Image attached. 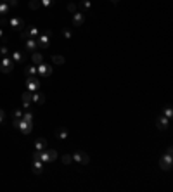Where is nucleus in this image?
<instances>
[{"label":"nucleus","mask_w":173,"mask_h":192,"mask_svg":"<svg viewBox=\"0 0 173 192\" xmlns=\"http://www.w3.org/2000/svg\"><path fill=\"white\" fill-rule=\"evenodd\" d=\"M17 128H19V130H21L23 133H30V132H31V123H30V121L21 120V121H19V125H17Z\"/></svg>","instance_id":"1"},{"label":"nucleus","mask_w":173,"mask_h":192,"mask_svg":"<svg viewBox=\"0 0 173 192\" xmlns=\"http://www.w3.org/2000/svg\"><path fill=\"white\" fill-rule=\"evenodd\" d=\"M0 68H2V73H11V71H12V62H11V59H9V57H5V59L2 61V66H0Z\"/></svg>","instance_id":"2"},{"label":"nucleus","mask_w":173,"mask_h":192,"mask_svg":"<svg viewBox=\"0 0 173 192\" xmlns=\"http://www.w3.org/2000/svg\"><path fill=\"white\" fill-rule=\"evenodd\" d=\"M11 28H14V30H23V21L19 17H12L11 19Z\"/></svg>","instance_id":"3"},{"label":"nucleus","mask_w":173,"mask_h":192,"mask_svg":"<svg viewBox=\"0 0 173 192\" xmlns=\"http://www.w3.org/2000/svg\"><path fill=\"white\" fill-rule=\"evenodd\" d=\"M28 88H30V90H37L38 88V80L35 78V76H30V78H28Z\"/></svg>","instance_id":"4"},{"label":"nucleus","mask_w":173,"mask_h":192,"mask_svg":"<svg viewBox=\"0 0 173 192\" xmlns=\"http://www.w3.org/2000/svg\"><path fill=\"white\" fill-rule=\"evenodd\" d=\"M37 47H38V45H37V42H35L33 38H28V40H26V49L30 50V52H33Z\"/></svg>","instance_id":"5"},{"label":"nucleus","mask_w":173,"mask_h":192,"mask_svg":"<svg viewBox=\"0 0 173 192\" xmlns=\"http://www.w3.org/2000/svg\"><path fill=\"white\" fill-rule=\"evenodd\" d=\"M31 101H35V102H38V104H42V102L45 101V99H43V95H42V94H35L33 97H31Z\"/></svg>","instance_id":"6"},{"label":"nucleus","mask_w":173,"mask_h":192,"mask_svg":"<svg viewBox=\"0 0 173 192\" xmlns=\"http://www.w3.org/2000/svg\"><path fill=\"white\" fill-rule=\"evenodd\" d=\"M7 12H9V5L5 2H2L0 4V14H7Z\"/></svg>","instance_id":"7"},{"label":"nucleus","mask_w":173,"mask_h":192,"mask_svg":"<svg viewBox=\"0 0 173 192\" xmlns=\"http://www.w3.org/2000/svg\"><path fill=\"white\" fill-rule=\"evenodd\" d=\"M35 145H37L38 151H42V149L45 147V140H37V144H35Z\"/></svg>","instance_id":"8"},{"label":"nucleus","mask_w":173,"mask_h":192,"mask_svg":"<svg viewBox=\"0 0 173 192\" xmlns=\"http://www.w3.org/2000/svg\"><path fill=\"white\" fill-rule=\"evenodd\" d=\"M33 62L35 64H40L42 62V56H40V54H33Z\"/></svg>","instance_id":"9"},{"label":"nucleus","mask_w":173,"mask_h":192,"mask_svg":"<svg viewBox=\"0 0 173 192\" xmlns=\"http://www.w3.org/2000/svg\"><path fill=\"white\" fill-rule=\"evenodd\" d=\"M38 5H40V2H38V0H31V2H30V7L31 9H38Z\"/></svg>","instance_id":"10"},{"label":"nucleus","mask_w":173,"mask_h":192,"mask_svg":"<svg viewBox=\"0 0 173 192\" xmlns=\"http://www.w3.org/2000/svg\"><path fill=\"white\" fill-rule=\"evenodd\" d=\"M26 73H28V75H35V73H37V68H33V66H30V68H26Z\"/></svg>","instance_id":"11"},{"label":"nucleus","mask_w":173,"mask_h":192,"mask_svg":"<svg viewBox=\"0 0 173 192\" xmlns=\"http://www.w3.org/2000/svg\"><path fill=\"white\" fill-rule=\"evenodd\" d=\"M12 57H14V61H17V62H19V61H23V56H21V54H19V52H16Z\"/></svg>","instance_id":"12"},{"label":"nucleus","mask_w":173,"mask_h":192,"mask_svg":"<svg viewBox=\"0 0 173 192\" xmlns=\"http://www.w3.org/2000/svg\"><path fill=\"white\" fill-rule=\"evenodd\" d=\"M54 62H57V64H62V57L56 56V57H54Z\"/></svg>","instance_id":"13"},{"label":"nucleus","mask_w":173,"mask_h":192,"mask_svg":"<svg viewBox=\"0 0 173 192\" xmlns=\"http://www.w3.org/2000/svg\"><path fill=\"white\" fill-rule=\"evenodd\" d=\"M0 54H2V56H5V54H7V49H5V47H2V49H0Z\"/></svg>","instance_id":"14"},{"label":"nucleus","mask_w":173,"mask_h":192,"mask_svg":"<svg viewBox=\"0 0 173 192\" xmlns=\"http://www.w3.org/2000/svg\"><path fill=\"white\" fill-rule=\"evenodd\" d=\"M62 161H64V163H69V161H71V158H69V156H64Z\"/></svg>","instance_id":"15"},{"label":"nucleus","mask_w":173,"mask_h":192,"mask_svg":"<svg viewBox=\"0 0 173 192\" xmlns=\"http://www.w3.org/2000/svg\"><path fill=\"white\" fill-rule=\"evenodd\" d=\"M4 116H5V114H4V111L0 109V123H2V121H4Z\"/></svg>","instance_id":"16"},{"label":"nucleus","mask_w":173,"mask_h":192,"mask_svg":"<svg viewBox=\"0 0 173 192\" xmlns=\"http://www.w3.org/2000/svg\"><path fill=\"white\" fill-rule=\"evenodd\" d=\"M43 5H50V0H43Z\"/></svg>","instance_id":"17"},{"label":"nucleus","mask_w":173,"mask_h":192,"mask_svg":"<svg viewBox=\"0 0 173 192\" xmlns=\"http://www.w3.org/2000/svg\"><path fill=\"white\" fill-rule=\"evenodd\" d=\"M2 37H4V33H2V30H0V38H2Z\"/></svg>","instance_id":"18"}]
</instances>
